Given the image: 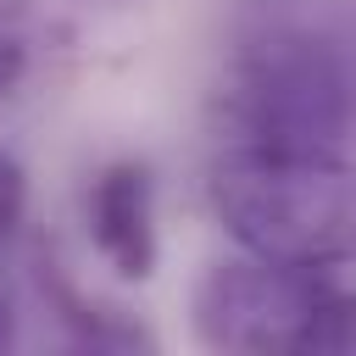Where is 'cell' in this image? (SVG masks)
Instances as JSON below:
<instances>
[{"instance_id":"6da1fadb","label":"cell","mask_w":356,"mask_h":356,"mask_svg":"<svg viewBox=\"0 0 356 356\" xmlns=\"http://www.w3.org/2000/svg\"><path fill=\"white\" fill-rule=\"evenodd\" d=\"M211 111L228 145H356V22L284 17L256 28L228 56Z\"/></svg>"},{"instance_id":"7a4b0ae2","label":"cell","mask_w":356,"mask_h":356,"mask_svg":"<svg viewBox=\"0 0 356 356\" xmlns=\"http://www.w3.org/2000/svg\"><path fill=\"white\" fill-rule=\"evenodd\" d=\"M206 200L250 256L328 273L356 261V161L345 150L222 145Z\"/></svg>"},{"instance_id":"3957f363","label":"cell","mask_w":356,"mask_h":356,"mask_svg":"<svg viewBox=\"0 0 356 356\" xmlns=\"http://www.w3.org/2000/svg\"><path fill=\"white\" fill-rule=\"evenodd\" d=\"M189 323L206 350L228 356H356V289L328 267L273 256H222L195 278Z\"/></svg>"},{"instance_id":"277c9868","label":"cell","mask_w":356,"mask_h":356,"mask_svg":"<svg viewBox=\"0 0 356 356\" xmlns=\"http://www.w3.org/2000/svg\"><path fill=\"white\" fill-rule=\"evenodd\" d=\"M83 222H89V245L100 250V261L117 278H150L156 256H161V234H156V172L139 156H117L106 161L89 189H83Z\"/></svg>"},{"instance_id":"5b68a950","label":"cell","mask_w":356,"mask_h":356,"mask_svg":"<svg viewBox=\"0 0 356 356\" xmlns=\"http://www.w3.org/2000/svg\"><path fill=\"white\" fill-rule=\"evenodd\" d=\"M39 289H44V306L61 317L67 339L83 345V350H150V345H156V339H150L139 323H128L117 306H100L95 295H83V289L72 284V273H67L56 256L44 261Z\"/></svg>"},{"instance_id":"8992f818","label":"cell","mask_w":356,"mask_h":356,"mask_svg":"<svg viewBox=\"0 0 356 356\" xmlns=\"http://www.w3.org/2000/svg\"><path fill=\"white\" fill-rule=\"evenodd\" d=\"M22 222H28V172L17 156L0 150V250L22 234Z\"/></svg>"},{"instance_id":"52a82bcc","label":"cell","mask_w":356,"mask_h":356,"mask_svg":"<svg viewBox=\"0 0 356 356\" xmlns=\"http://www.w3.org/2000/svg\"><path fill=\"white\" fill-rule=\"evenodd\" d=\"M17 339V300H11V289H6V278H0V350Z\"/></svg>"}]
</instances>
